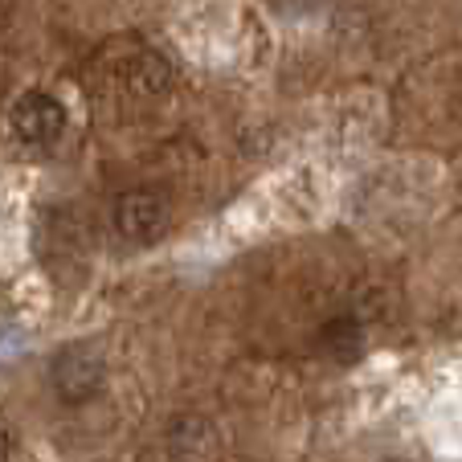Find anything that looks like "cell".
Returning a JSON list of instances; mask_svg holds the SVG:
<instances>
[{
  "mask_svg": "<svg viewBox=\"0 0 462 462\" xmlns=\"http://www.w3.org/2000/svg\"><path fill=\"white\" fill-rule=\"evenodd\" d=\"M168 79H172V70H168L164 61H160L156 53H143V58L135 61L131 87H135V90H148V95H160V90H168Z\"/></svg>",
  "mask_w": 462,
  "mask_h": 462,
  "instance_id": "4",
  "label": "cell"
},
{
  "mask_svg": "<svg viewBox=\"0 0 462 462\" xmlns=\"http://www.w3.org/2000/svg\"><path fill=\"white\" fill-rule=\"evenodd\" d=\"M172 209H168V197L156 189H127L115 197V229L119 237L135 245H152L156 237H164Z\"/></svg>",
  "mask_w": 462,
  "mask_h": 462,
  "instance_id": "2",
  "label": "cell"
},
{
  "mask_svg": "<svg viewBox=\"0 0 462 462\" xmlns=\"http://www.w3.org/2000/svg\"><path fill=\"white\" fill-rule=\"evenodd\" d=\"M384 462H405V458H384Z\"/></svg>",
  "mask_w": 462,
  "mask_h": 462,
  "instance_id": "6",
  "label": "cell"
},
{
  "mask_svg": "<svg viewBox=\"0 0 462 462\" xmlns=\"http://www.w3.org/2000/svg\"><path fill=\"white\" fill-rule=\"evenodd\" d=\"M66 131V106L50 90H25L13 103V135L29 148H50Z\"/></svg>",
  "mask_w": 462,
  "mask_h": 462,
  "instance_id": "3",
  "label": "cell"
},
{
  "mask_svg": "<svg viewBox=\"0 0 462 462\" xmlns=\"http://www.w3.org/2000/svg\"><path fill=\"white\" fill-rule=\"evenodd\" d=\"M9 450H13V442H9V434L0 430V462H9Z\"/></svg>",
  "mask_w": 462,
  "mask_h": 462,
  "instance_id": "5",
  "label": "cell"
},
{
  "mask_svg": "<svg viewBox=\"0 0 462 462\" xmlns=\"http://www.w3.org/2000/svg\"><path fill=\"white\" fill-rule=\"evenodd\" d=\"M103 384H106V360L90 340L66 344V348H58V356L50 360V389H53V397H58L61 405H70V410L90 405L98 393H103Z\"/></svg>",
  "mask_w": 462,
  "mask_h": 462,
  "instance_id": "1",
  "label": "cell"
}]
</instances>
